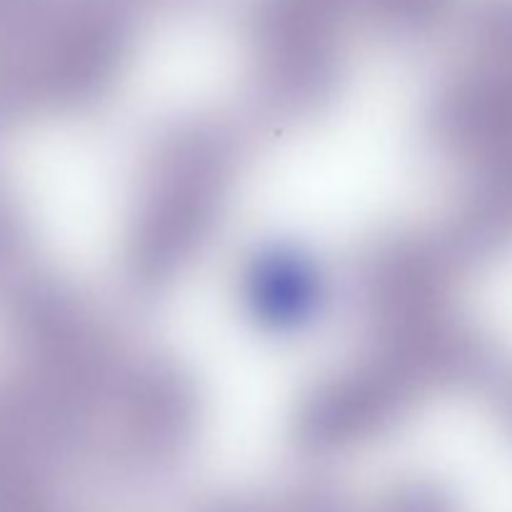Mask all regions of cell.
<instances>
[{"instance_id":"5b68a950","label":"cell","mask_w":512,"mask_h":512,"mask_svg":"<svg viewBox=\"0 0 512 512\" xmlns=\"http://www.w3.org/2000/svg\"><path fill=\"white\" fill-rule=\"evenodd\" d=\"M385 512H453V508L448 498H443L435 488L415 485V488L400 490Z\"/></svg>"},{"instance_id":"6da1fadb","label":"cell","mask_w":512,"mask_h":512,"mask_svg":"<svg viewBox=\"0 0 512 512\" xmlns=\"http://www.w3.org/2000/svg\"><path fill=\"white\" fill-rule=\"evenodd\" d=\"M485 358L483 345L443 315L388 330L378 353L318 385L300 405V445L330 453L385 433L433 390L480 373Z\"/></svg>"},{"instance_id":"7a4b0ae2","label":"cell","mask_w":512,"mask_h":512,"mask_svg":"<svg viewBox=\"0 0 512 512\" xmlns=\"http://www.w3.org/2000/svg\"><path fill=\"white\" fill-rule=\"evenodd\" d=\"M235 163L233 133L213 120L175 125L160 138L125 245V275L135 290L165 288L203 248Z\"/></svg>"},{"instance_id":"3957f363","label":"cell","mask_w":512,"mask_h":512,"mask_svg":"<svg viewBox=\"0 0 512 512\" xmlns=\"http://www.w3.org/2000/svg\"><path fill=\"white\" fill-rule=\"evenodd\" d=\"M108 460L123 473H153L183 453L198 413L193 383L170 363L148 360L115 383Z\"/></svg>"},{"instance_id":"277c9868","label":"cell","mask_w":512,"mask_h":512,"mask_svg":"<svg viewBox=\"0 0 512 512\" xmlns=\"http://www.w3.org/2000/svg\"><path fill=\"white\" fill-rule=\"evenodd\" d=\"M255 313L273 325H293L315 305V273L298 255L273 253L250 275Z\"/></svg>"}]
</instances>
